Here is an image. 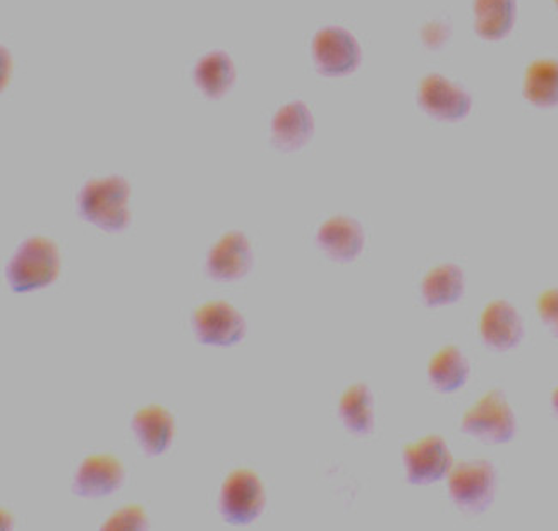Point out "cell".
I'll use <instances>...</instances> for the list:
<instances>
[{
	"label": "cell",
	"mask_w": 558,
	"mask_h": 531,
	"mask_svg": "<svg viewBox=\"0 0 558 531\" xmlns=\"http://www.w3.org/2000/svg\"><path fill=\"white\" fill-rule=\"evenodd\" d=\"M130 184L121 176L88 181L80 193L77 208L86 222L104 231L118 232L130 224Z\"/></svg>",
	"instance_id": "1"
},
{
	"label": "cell",
	"mask_w": 558,
	"mask_h": 531,
	"mask_svg": "<svg viewBox=\"0 0 558 531\" xmlns=\"http://www.w3.org/2000/svg\"><path fill=\"white\" fill-rule=\"evenodd\" d=\"M5 274L14 292H29L52 285L59 274L56 244L40 236L23 241L9 262Z\"/></svg>",
	"instance_id": "2"
},
{
	"label": "cell",
	"mask_w": 558,
	"mask_h": 531,
	"mask_svg": "<svg viewBox=\"0 0 558 531\" xmlns=\"http://www.w3.org/2000/svg\"><path fill=\"white\" fill-rule=\"evenodd\" d=\"M497 471L488 461H465L450 471V499L464 512H485L495 499Z\"/></svg>",
	"instance_id": "3"
},
{
	"label": "cell",
	"mask_w": 558,
	"mask_h": 531,
	"mask_svg": "<svg viewBox=\"0 0 558 531\" xmlns=\"http://www.w3.org/2000/svg\"><path fill=\"white\" fill-rule=\"evenodd\" d=\"M462 432L485 444H507L515 435V414L500 390L485 394L462 418Z\"/></svg>",
	"instance_id": "4"
},
{
	"label": "cell",
	"mask_w": 558,
	"mask_h": 531,
	"mask_svg": "<svg viewBox=\"0 0 558 531\" xmlns=\"http://www.w3.org/2000/svg\"><path fill=\"white\" fill-rule=\"evenodd\" d=\"M264 506V485L253 471L238 470L227 476L220 494V511L227 523H253Z\"/></svg>",
	"instance_id": "5"
},
{
	"label": "cell",
	"mask_w": 558,
	"mask_h": 531,
	"mask_svg": "<svg viewBox=\"0 0 558 531\" xmlns=\"http://www.w3.org/2000/svg\"><path fill=\"white\" fill-rule=\"evenodd\" d=\"M313 59L322 74L342 76L352 73L360 64V45L344 28L330 26L316 33L313 40Z\"/></svg>",
	"instance_id": "6"
},
{
	"label": "cell",
	"mask_w": 558,
	"mask_h": 531,
	"mask_svg": "<svg viewBox=\"0 0 558 531\" xmlns=\"http://www.w3.org/2000/svg\"><path fill=\"white\" fill-rule=\"evenodd\" d=\"M404 467L409 483L432 485L449 473L452 456L444 438L432 435L405 447Z\"/></svg>",
	"instance_id": "7"
},
{
	"label": "cell",
	"mask_w": 558,
	"mask_h": 531,
	"mask_svg": "<svg viewBox=\"0 0 558 531\" xmlns=\"http://www.w3.org/2000/svg\"><path fill=\"white\" fill-rule=\"evenodd\" d=\"M193 325L199 342L208 346H234L246 330L241 313L223 301L203 304L195 313Z\"/></svg>",
	"instance_id": "8"
},
{
	"label": "cell",
	"mask_w": 558,
	"mask_h": 531,
	"mask_svg": "<svg viewBox=\"0 0 558 531\" xmlns=\"http://www.w3.org/2000/svg\"><path fill=\"white\" fill-rule=\"evenodd\" d=\"M417 100L426 114L441 121H461L471 110L470 94L440 74H429L421 82Z\"/></svg>",
	"instance_id": "9"
},
{
	"label": "cell",
	"mask_w": 558,
	"mask_h": 531,
	"mask_svg": "<svg viewBox=\"0 0 558 531\" xmlns=\"http://www.w3.org/2000/svg\"><path fill=\"white\" fill-rule=\"evenodd\" d=\"M483 342L495 351L514 349L524 337L521 315L509 301L497 300L486 306L480 318Z\"/></svg>",
	"instance_id": "10"
},
{
	"label": "cell",
	"mask_w": 558,
	"mask_h": 531,
	"mask_svg": "<svg viewBox=\"0 0 558 531\" xmlns=\"http://www.w3.org/2000/svg\"><path fill=\"white\" fill-rule=\"evenodd\" d=\"M253 253L243 232H227L211 248L207 270L217 280H238L252 268Z\"/></svg>",
	"instance_id": "11"
},
{
	"label": "cell",
	"mask_w": 558,
	"mask_h": 531,
	"mask_svg": "<svg viewBox=\"0 0 558 531\" xmlns=\"http://www.w3.org/2000/svg\"><path fill=\"white\" fill-rule=\"evenodd\" d=\"M322 252L339 264L357 258L364 248V232L360 222L349 217H332L322 224L316 234Z\"/></svg>",
	"instance_id": "12"
},
{
	"label": "cell",
	"mask_w": 558,
	"mask_h": 531,
	"mask_svg": "<svg viewBox=\"0 0 558 531\" xmlns=\"http://www.w3.org/2000/svg\"><path fill=\"white\" fill-rule=\"evenodd\" d=\"M124 470L112 456H89L82 462L74 479V494L83 499H98L112 494L121 485Z\"/></svg>",
	"instance_id": "13"
},
{
	"label": "cell",
	"mask_w": 558,
	"mask_h": 531,
	"mask_svg": "<svg viewBox=\"0 0 558 531\" xmlns=\"http://www.w3.org/2000/svg\"><path fill=\"white\" fill-rule=\"evenodd\" d=\"M312 112L303 101H292L277 112L271 121V143L280 152L300 150L312 138Z\"/></svg>",
	"instance_id": "14"
},
{
	"label": "cell",
	"mask_w": 558,
	"mask_h": 531,
	"mask_svg": "<svg viewBox=\"0 0 558 531\" xmlns=\"http://www.w3.org/2000/svg\"><path fill=\"white\" fill-rule=\"evenodd\" d=\"M133 431L146 455L160 456L174 435V420L160 406H148L134 414Z\"/></svg>",
	"instance_id": "15"
},
{
	"label": "cell",
	"mask_w": 558,
	"mask_h": 531,
	"mask_svg": "<svg viewBox=\"0 0 558 531\" xmlns=\"http://www.w3.org/2000/svg\"><path fill=\"white\" fill-rule=\"evenodd\" d=\"M465 279L462 268L444 264L433 268L421 282V294L426 306H446L461 300Z\"/></svg>",
	"instance_id": "16"
},
{
	"label": "cell",
	"mask_w": 558,
	"mask_h": 531,
	"mask_svg": "<svg viewBox=\"0 0 558 531\" xmlns=\"http://www.w3.org/2000/svg\"><path fill=\"white\" fill-rule=\"evenodd\" d=\"M515 0H474V29L485 40H500L514 28Z\"/></svg>",
	"instance_id": "17"
},
{
	"label": "cell",
	"mask_w": 558,
	"mask_h": 531,
	"mask_svg": "<svg viewBox=\"0 0 558 531\" xmlns=\"http://www.w3.org/2000/svg\"><path fill=\"white\" fill-rule=\"evenodd\" d=\"M470 375V365L461 349L447 346L429 361L428 377L432 386L440 393H453L464 386Z\"/></svg>",
	"instance_id": "18"
},
{
	"label": "cell",
	"mask_w": 558,
	"mask_h": 531,
	"mask_svg": "<svg viewBox=\"0 0 558 531\" xmlns=\"http://www.w3.org/2000/svg\"><path fill=\"white\" fill-rule=\"evenodd\" d=\"M524 97L536 107H554L558 104V62L542 59L527 68L524 77Z\"/></svg>",
	"instance_id": "19"
},
{
	"label": "cell",
	"mask_w": 558,
	"mask_h": 531,
	"mask_svg": "<svg viewBox=\"0 0 558 531\" xmlns=\"http://www.w3.org/2000/svg\"><path fill=\"white\" fill-rule=\"evenodd\" d=\"M195 82L208 98H220L234 82V64L226 52H211L196 64Z\"/></svg>",
	"instance_id": "20"
},
{
	"label": "cell",
	"mask_w": 558,
	"mask_h": 531,
	"mask_svg": "<svg viewBox=\"0 0 558 531\" xmlns=\"http://www.w3.org/2000/svg\"><path fill=\"white\" fill-rule=\"evenodd\" d=\"M340 420L352 434L366 435L373 431V398L364 384L349 387L340 398Z\"/></svg>",
	"instance_id": "21"
},
{
	"label": "cell",
	"mask_w": 558,
	"mask_h": 531,
	"mask_svg": "<svg viewBox=\"0 0 558 531\" xmlns=\"http://www.w3.org/2000/svg\"><path fill=\"white\" fill-rule=\"evenodd\" d=\"M148 528V519L142 507H124L122 511L116 512L107 519L101 530L106 531H140Z\"/></svg>",
	"instance_id": "22"
},
{
	"label": "cell",
	"mask_w": 558,
	"mask_h": 531,
	"mask_svg": "<svg viewBox=\"0 0 558 531\" xmlns=\"http://www.w3.org/2000/svg\"><path fill=\"white\" fill-rule=\"evenodd\" d=\"M538 312L543 324L558 337V289H548L538 300Z\"/></svg>",
	"instance_id": "23"
},
{
	"label": "cell",
	"mask_w": 558,
	"mask_h": 531,
	"mask_svg": "<svg viewBox=\"0 0 558 531\" xmlns=\"http://www.w3.org/2000/svg\"><path fill=\"white\" fill-rule=\"evenodd\" d=\"M423 37H425L426 45H429L433 49H437L438 45L444 44L447 37H449V26L435 21L432 25L426 26Z\"/></svg>",
	"instance_id": "24"
},
{
	"label": "cell",
	"mask_w": 558,
	"mask_h": 531,
	"mask_svg": "<svg viewBox=\"0 0 558 531\" xmlns=\"http://www.w3.org/2000/svg\"><path fill=\"white\" fill-rule=\"evenodd\" d=\"M551 408H554L555 413L558 414V387L555 389V393L551 394Z\"/></svg>",
	"instance_id": "25"
},
{
	"label": "cell",
	"mask_w": 558,
	"mask_h": 531,
	"mask_svg": "<svg viewBox=\"0 0 558 531\" xmlns=\"http://www.w3.org/2000/svg\"><path fill=\"white\" fill-rule=\"evenodd\" d=\"M555 2H557V5H558V0H555Z\"/></svg>",
	"instance_id": "26"
}]
</instances>
